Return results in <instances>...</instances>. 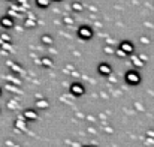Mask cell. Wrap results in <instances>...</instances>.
Instances as JSON below:
<instances>
[{
    "label": "cell",
    "mask_w": 154,
    "mask_h": 147,
    "mask_svg": "<svg viewBox=\"0 0 154 147\" xmlns=\"http://www.w3.org/2000/svg\"><path fill=\"white\" fill-rule=\"evenodd\" d=\"M2 24H5V26H11L12 23H11V20H8V18H3V20H2Z\"/></svg>",
    "instance_id": "cell-1"
}]
</instances>
